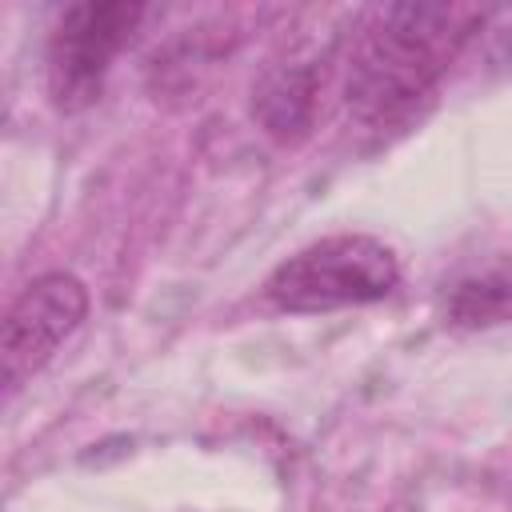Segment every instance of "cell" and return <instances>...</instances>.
Masks as SVG:
<instances>
[{
	"instance_id": "cell-1",
	"label": "cell",
	"mask_w": 512,
	"mask_h": 512,
	"mask_svg": "<svg viewBox=\"0 0 512 512\" xmlns=\"http://www.w3.org/2000/svg\"><path fill=\"white\" fill-rule=\"evenodd\" d=\"M484 24L472 4H384L356 28L344 104L364 128L404 124Z\"/></svg>"
},
{
	"instance_id": "cell-2",
	"label": "cell",
	"mask_w": 512,
	"mask_h": 512,
	"mask_svg": "<svg viewBox=\"0 0 512 512\" xmlns=\"http://www.w3.org/2000/svg\"><path fill=\"white\" fill-rule=\"evenodd\" d=\"M396 284L400 260L384 240L340 232L280 260L264 280V296L280 312H336L376 304L392 296Z\"/></svg>"
},
{
	"instance_id": "cell-3",
	"label": "cell",
	"mask_w": 512,
	"mask_h": 512,
	"mask_svg": "<svg viewBox=\"0 0 512 512\" xmlns=\"http://www.w3.org/2000/svg\"><path fill=\"white\" fill-rule=\"evenodd\" d=\"M144 8L140 4H72L60 12L52 36H48V92L52 104L64 112H76L96 100L116 52L132 40Z\"/></svg>"
},
{
	"instance_id": "cell-4",
	"label": "cell",
	"mask_w": 512,
	"mask_h": 512,
	"mask_svg": "<svg viewBox=\"0 0 512 512\" xmlns=\"http://www.w3.org/2000/svg\"><path fill=\"white\" fill-rule=\"evenodd\" d=\"M84 316L88 288L72 272H44L12 296L0 328V376L8 396L56 356V348L80 328Z\"/></svg>"
},
{
	"instance_id": "cell-5",
	"label": "cell",
	"mask_w": 512,
	"mask_h": 512,
	"mask_svg": "<svg viewBox=\"0 0 512 512\" xmlns=\"http://www.w3.org/2000/svg\"><path fill=\"white\" fill-rule=\"evenodd\" d=\"M436 308L448 328L464 332L512 324V256H488L452 272L436 292Z\"/></svg>"
},
{
	"instance_id": "cell-6",
	"label": "cell",
	"mask_w": 512,
	"mask_h": 512,
	"mask_svg": "<svg viewBox=\"0 0 512 512\" xmlns=\"http://www.w3.org/2000/svg\"><path fill=\"white\" fill-rule=\"evenodd\" d=\"M312 108V76L304 68H280L268 72L256 88V116L272 136H292L308 124Z\"/></svg>"
}]
</instances>
